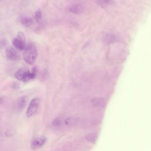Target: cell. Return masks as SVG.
<instances>
[{
	"label": "cell",
	"mask_w": 151,
	"mask_h": 151,
	"mask_svg": "<svg viewBox=\"0 0 151 151\" xmlns=\"http://www.w3.org/2000/svg\"><path fill=\"white\" fill-rule=\"evenodd\" d=\"M25 48L23 59L27 64H33L35 62L37 56L36 48L34 44L29 43Z\"/></svg>",
	"instance_id": "1"
},
{
	"label": "cell",
	"mask_w": 151,
	"mask_h": 151,
	"mask_svg": "<svg viewBox=\"0 0 151 151\" xmlns=\"http://www.w3.org/2000/svg\"><path fill=\"white\" fill-rule=\"evenodd\" d=\"M40 103V100L38 98H35L30 102L28 107L26 114L30 117L35 114L38 110Z\"/></svg>",
	"instance_id": "2"
},
{
	"label": "cell",
	"mask_w": 151,
	"mask_h": 151,
	"mask_svg": "<svg viewBox=\"0 0 151 151\" xmlns=\"http://www.w3.org/2000/svg\"><path fill=\"white\" fill-rule=\"evenodd\" d=\"M25 37L23 33L19 32L17 37L14 38L12 41V43L14 47L17 49L23 50L25 48Z\"/></svg>",
	"instance_id": "3"
},
{
	"label": "cell",
	"mask_w": 151,
	"mask_h": 151,
	"mask_svg": "<svg viewBox=\"0 0 151 151\" xmlns=\"http://www.w3.org/2000/svg\"><path fill=\"white\" fill-rule=\"evenodd\" d=\"M6 54L7 58L11 60H17L19 58L18 53L12 47L7 48L6 51Z\"/></svg>",
	"instance_id": "4"
},
{
	"label": "cell",
	"mask_w": 151,
	"mask_h": 151,
	"mask_svg": "<svg viewBox=\"0 0 151 151\" xmlns=\"http://www.w3.org/2000/svg\"><path fill=\"white\" fill-rule=\"evenodd\" d=\"M46 138L42 137L35 139L32 142L31 145V148L33 150L37 149L42 146L45 143Z\"/></svg>",
	"instance_id": "5"
},
{
	"label": "cell",
	"mask_w": 151,
	"mask_h": 151,
	"mask_svg": "<svg viewBox=\"0 0 151 151\" xmlns=\"http://www.w3.org/2000/svg\"><path fill=\"white\" fill-rule=\"evenodd\" d=\"M29 70L25 68H22L18 69L14 74L15 78L17 80L23 81L25 75Z\"/></svg>",
	"instance_id": "6"
},
{
	"label": "cell",
	"mask_w": 151,
	"mask_h": 151,
	"mask_svg": "<svg viewBox=\"0 0 151 151\" xmlns=\"http://www.w3.org/2000/svg\"><path fill=\"white\" fill-rule=\"evenodd\" d=\"M105 99L102 98H95L91 100L92 104L96 106L104 107L106 105Z\"/></svg>",
	"instance_id": "7"
},
{
	"label": "cell",
	"mask_w": 151,
	"mask_h": 151,
	"mask_svg": "<svg viewBox=\"0 0 151 151\" xmlns=\"http://www.w3.org/2000/svg\"><path fill=\"white\" fill-rule=\"evenodd\" d=\"M83 8L82 5L80 4H77L71 6L69 10L71 13L76 14L81 13L83 11Z\"/></svg>",
	"instance_id": "8"
},
{
	"label": "cell",
	"mask_w": 151,
	"mask_h": 151,
	"mask_svg": "<svg viewBox=\"0 0 151 151\" xmlns=\"http://www.w3.org/2000/svg\"><path fill=\"white\" fill-rule=\"evenodd\" d=\"M28 100V97L26 96H23L19 98L18 103V106L20 110H22L25 107Z\"/></svg>",
	"instance_id": "9"
},
{
	"label": "cell",
	"mask_w": 151,
	"mask_h": 151,
	"mask_svg": "<svg viewBox=\"0 0 151 151\" xmlns=\"http://www.w3.org/2000/svg\"><path fill=\"white\" fill-rule=\"evenodd\" d=\"M99 5L101 7H106L113 4V0H98Z\"/></svg>",
	"instance_id": "10"
},
{
	"label": "cell",
	"mask_w": 151,
	"mask_h": 151,
	"mask_svg": "<svg viewBox=\"0 0 151 151\" xmlns=\"http://www.w3.org/2000/svg\"><path fill=\"white\" fill-rule=\"evenodd\" d=\"M21 23L24 26L28 27L30 26L33 23L32 18L29 17H24L20 19Z\"/></svg>",
	"instance_id": "11"
},
{
	"label": "cell",
	"mask_w": 151,
	"mask_h": 151,
	"mask_svg": "<svg viewBox=\"0 0 151 151\" xmlns=\"http://www.w3.org/2000/svg\"><path fill=\"white\" fill-rule=\"evenodd\" d=\"M86 138L88 141L95 144L96 140V136L94 134H89L87 135Z\"/></svg>",
	"instance_id": "12"
},
{
	"label": "cell",
	"mask_w": 151,
	"mask_h": 151,
	"mask_svg": "<svg viewBox=\"0 0 151 151\" xmlns=\"http://www.w3.org/2000/svg\"><path fill=\"white\" fill-rule=\"evenodd\" d=\"M42 11L40 8L37 9L35 12V18L37 22H39L42 17Z\"/></svg>",
	"instance_id": "13"
},
{
	"label": "cell",
	"mask_w": 151,
	"mask_h": 151,
	"mask_svg": "<svg viewBox=\"0 0 151 151\" xmlns=\"http://www.w3.org/2000/svg\"><path fill=\"white\" fill-rule=\"evenodd\" d=\"M60 124V121L58 118L55 119L52 122V125L55 126H58Z\"/></svg>",
	"instance_id": "14"
},
{
	"label": "cell",
	"mask_w": 151,
	"mask_h": 151,
	"mask_svg": "<svg viewBox=\"0 0 151 151\" xmlns=\"http://www.w3.org/2000/svg\"><path fill=\"white\" fill-rule=\"evenodd\" d=\"M74 120L72 118H68L65 121V123L66 125H69L73 123Z\"/></svg>",
	"instance_id": "15"
},
{
	"label": "cell",
	"mask_w": 151,
	"mask_h": 151,
	"mask_svg": "<svg viewBox=\"0 0 151 151\" xmlns=\"http://www.w3.org/2000/svg\"><path fill=\"white\" fill-rule=\"evenodd\" d=\"M6 44V41L5 39H2L0 42V47H2L4 46Z\"/></svg>",
	"instance_id": "16"
},
{
	"label": "cell",
	"mask_w": 151,
	"mask_h": 151,
	"mask_svg": "<svg viewBox=\"0 0 151 151\" xmlns=\"http://www.w3.org/2000/svg\"><path fill=\"white\" fill-rule=\"evenodd\" d=\"M3 101V99H2L1 98H0V104H2Z\"/></svg>",
	"instance_id": "17"
},
{
	"label": "cell",
	"mask_w": 151,
	"mask_h": 151,
	"mask_svg": "<svg viewBox=\"0 0 151 151\" xmlns=\"http://www.w3.org/2000/svg\"></svg>",
	"instance_id": "18"
}]
</instances>
